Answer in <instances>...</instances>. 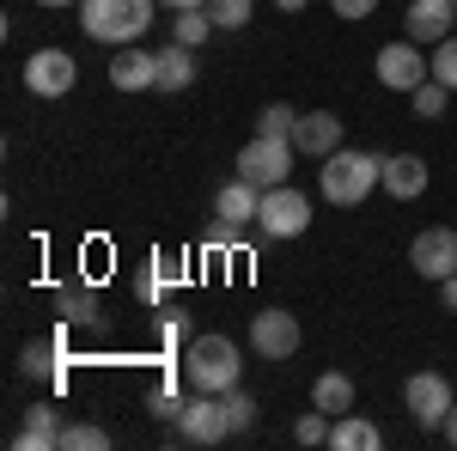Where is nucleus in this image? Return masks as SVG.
I'll use <instances>...</instances> for the list:
<instances>
[{
    "mask_svg": "<svg viewBox=\"0 0 457 451\" xmlns=\"http://www.w3.org/2000/svg\"><path fill=\"white\" fill-rule=\"evenodd\" d=\"M317 189L329 208H360L372 189H385V159L360 146H336L329 159H317Z\"/></svg>",
    "mask_w": 457,
    "mask_h": 451,
    "instance_id": "1",
    "label": "nucleus"
},
{
    "mask_svg": "<svg viewBox=\"0 0 457 451\" xmlns=\"http://www.w3.org/2000/svg\"><path fill=\"white\" fill-rule=\"evenodd\" d=\"M153 13H159V0H79V31L92 43L122 49V43H141L146 37Z\"/></svg>",
    "mask_w": 457,
    "mask_h": 451,
    "instance_id": "2",
    "label": "nucleus"
},
{
    "mask_svg": "<svg viewBox=\"0 0 457 451\" xmlns=\"http://www.w3.org/2000/svg\"><path fill=\"white\" fill-rule=\"evenodd\" d=\"M238 372H245V360H238L232 336H195V342L183 347V384L189 390L226 397V390H238Z\"/></svg>",
    "mask_w": 457,
    "mask_h": 451,
    "instance_id": "3",
    "label": "nucleus"
},
{
    "mask_svg": "<svg viewBox=\"0 0 457 451\" xmlns=\"http://www.w3.org/2000/svg\"><path fill=\"white\" fill-rule=\"evenodd\" d=\"M293 140H275V135H250L245 146H238V165L232 171L245 177V183H256V189H275V183H287L293 177Z\"/></svg>",
    "mask_w": 457,
    "mask_h": 451,
    "instance_id": "4",
    "label": "nucleus"
},
{
    "mask_svg": "<svg viewBox=\"0 0 457 451\" xmlns=\"http://www.w3.org/2000/svg\"><path fill=\"white\" fill-rule=\"evenodd\" d=\"M312 226V196H299L293 183L262 189V208H256V232L262 238H299Z\"/></svg>",
    "mask_w": 457,
    "mask_h": 451,
    "instance_id": "5",
    "label": "nucleus"
},
{
    "mask_svg": "<svg viewBox=\"0 0 457 451\" xmlns=\"http://www.w3.org/2000/svg\"><path fill=\"white\" fill-rule=\"evenodd\" d=\"M457 390L445 372H409V384H403V409L415 415V427H427V433H439L445 427V415H452Z\"/></svg>",
    "mask_w": 457,
    "mask_h": 451,
    "instance_id": "6",
    "label": "nucleus"
},
{
    "mask_svg": "<svg viewBox=\"0 0 457 451\" xmlns=\"http://www.w3.org/2000/svg\"><path fill=\"white\" fill-rule=\"evenodd\" d=\"M177 439H183V446H220V439H232V421H226V397L189 390V403H183V415H177Z\"/></svg>",
    "mask_w": 457,
    "mask_h": 451,
    "instance_id": "7",
    "label": "nucleus"
},
{
    "mask_svg": "<svg viewBox=\"0 0 457 451\" xmlns=\"http://www.w3.org/2000/svg\"><path fill=\"white\" fill-rule=\"evenodd\" d=\"M372 73H378V86H390V92H415L427 73H433V55H427L421 43H385L378 55H372Z\"/></svg>",
    "mask_w": 457,
    "mask_h": 451,
    "instance_id": "8",
    "label": "nucleus"
},
{
    "mask_svg": "<svg viewBox=\"0 0 457 451\" xmlns=\"http://www.w3.org/2000/svg\"><path fill=\"white\" fill-rule=\"evenodd\" d=\"M79 86V62L68 49H31L25 55V92L31 98H68Z\"/></svg>",
    "mask_w": 457,
    "mask_h": 451,
    "instance_id": "9",
    "label": "nucleus"
},
{
    "mask_svg": "<svg viewBox=\"0 0 457 451\" xmlns=\"http://www.w3.org/2000/svg\"><path fill=\"white\" fill-rule=\"evenodd\" d=\"M299 317L281 312V305H269V312L250 317V347H256V360H293L299 354Z\"/></svg>",
    "mask_w": 457,
    "mask_h": 451,
    "instance_id": "10",
    "label": "nucleus"
},
{
    "mask_svg": "<svg viewBox=\"0 0 457 451\" xmlns=\"http://www.w3.org/2000/svg\"><path fill=\"white\" fill-rule=\"evenodd\" d=\"M409 263H415V275L433 280V287L445 275H457V226H427V232H415Z\"/></svg>",
    "mask_w": 457,
    "mask_h": 451,
    "instance_id": "11",
    "label": "nucleus"
},
{
    "mask_svg": "<svg viewBox=\"0 0 457 451\" xmlns=\"http://www.w3.org/2000/svg\"><path fill=\"white\" fill-rule=\"evenodd\" d=\"M452 31H457V0H409V13H403V37L409 43L433 49V43H445Z\"/></svg>",
    "mask_w": 457,
    "mask_h": 451,
    "instance_id": "12",
    "label": "nucleus"
},
{
    "mask_svg": "<svg viewBox=\"0 0 457 451\" xmlns=\"http://www.w3.org/2000/svg\"><path fill=\"white\" fill-rule=\"evenodd\" d=\"M110 86H116V92H153V86H159V49L122 43V49L110 55Z\"/></svg>",
    "mask_w": 457,
    "mask_h": 451,
    "instance_id": "13",
    "label": "nucleus"
},
{
    "mask_svg": "<svg viewBox=\"0 0 457 451\" xmlns=\"http://www.w3.org/2000/svg\"><path fill=\"white\" fill-rule=\"evenodd\" d=\"M293 146H299L305 159H329L336 146H348V140H342V116H336V110H299Z\"/></svg>",
    "mask_w": 457,
    "mask_h": 451,
    "instance_id": "14",
    "label": "nucleus"
},
{
    "mask_svg": "<svg viewBox=\"0 0 457 451\" xmlns=\"http://www.w3.org/2000/svg\"><path fill=\"white\" fill-rule=\"evenodd\" d=\"M55 317L68 323V330H104V312H98V287L92 280H73L55 293Z\"/></svg>",
    "mask_w": 457,
    "mask_h": 451,
    "instance_id": "15",
    "label": "nucleus"
},
{
    "mask_svg": "<svg viewBox=\"0 0 457 451\" xmlns=\"http://www.w3.org/2000/svg\"><path fill=\"white\" fill-rule=\"evenodd\" d=\"M62 427H68V421L55 415V403H31L25 421H19V433H12V446L19 451H49V446H62Z\"/></svg>",
    "mask_w": 457,
    "mask_h": 451,
    "instance_id": "16",
    "label": "nucleus"
},
{
    "mask_svg": "<svg viewBox=\"0 0 457 451\" xmlns=\"http://www.w3.org/2000/svg\"><path fill=\"white\" fill-rule=\"evenodd\" d=\"M256 208H262V189H256V183H245L238 171H232V183H226V189L213 196V220L238 226V232H245L250 220H256Z\"/></svg>",
    "mask_w": 457,
    "mask_h": 451,
    "instance_id": "17",
    "label": "nucleus"
},
{
    "mask_svg": "<svg viewBox=\"0 0 457 451\" xmlns=\"http://www.w3.org/2000/svg\"><path fill=\"white\" fill-rule=\"evenodd\" d=\"M427 159L421 153H390L385 159V196H396V202H415V196H421L427 189Z\"/></svg>",
    "mask_w": 457,
    "mask_h": 451,
    "instance_id": "18",
    "label": "nucleus"
},
{
    "mask_svg": "<svg viewBox=\"0 0 457 451\" xmlns=\"http://www.w3.org/2000/svg\"><path fill=\"white\" fill-rule=\"evenodd\" d=\"M385 446V433H378V421L366 415H336V427H329V451H378Z\"/></svg>",
    "mask_w": 457,
    "mask_h": 451,
    "instance_id": "19",
    "label": "nucleus"
},
{
    "mask_svg": "<svg viewBox=\"0 0 457 451\" xmlns=\"http://www.w3.org/2000/svg\"><path fill=\"white\" fill-rule=\"evenodd\" d=\"M189 86H195V49L165 43V49H159V86H153V92H189Z\"/></svg>",
    "mask_w": 457,
    "mask_h": 451,
    "instance_id": "20",
    "label": "nucleus"
},
{
    "mask_svg": "<svg viewBox=\"0 0 457 451\" xmlns=\"http://www.w3.org/2000/svg\"><path fill=\"white\" fill-rule=\"evenodd\" d=\"M19 372L25 379H68V366H62V336H49V342H25V354H19Z\"/></svg>",
    "mask_w": 457,
    "mask_h": 451,
    "instance_id": "21",
    "label": "nucleus"
},
{
    "mask_svg": "<svg viewBox=\"0 0 457 451\" xmlns=\"http://www.w3.org/2000/svg\"><path fill=\"white\" fill-rule=\"evenodd\" d=\"M312 409H323V415H348V409H353V379H348V372H317Z\"/></svg>",
    "mask_w": 457,
    "mask_h": 451,
    "instance_id": "22",
    "label": "nucleus"
},
{
    "mask_svg": "<svg viewBox=\"0 0 457 451\" xmlns=\"http://www.w3.org/2000/svg\"><path fill=\"white\" fill-rule=\"evenodd\" d=\"M177 280H183V269H177L171 256H153V263H146V275L135 280V299H141V305H159V299H165V287H177Z\"/></svg>",
    "mask_w": 457,
    "mask_h": 451,
    "instance_id": "23",
    "label": "nucleus"
},
{
    "mask_svg": "<svg viewBox=\"0 0 457 451\" xmlns=\"http://www.w3.org/2000/svg\"><path fill=\"white\" fill-rule=\"evenodd\" d=\"M208 37H213L208 6H183V13H171V43H183V49H202Z\"/></svg>",
    "mask_w": 457,
    "mask_h": 451,
    "instance_id": "24",
    "label": "nucleus"
},
{
    "mask_svg": "<svg viewBox=\"0 0 457 451\" xmlns=\"http://www.w3.org/2000/svg\"><path fill=\"white\" fill-rule=\"evenodd\" d=\"M409 104H415V116H421V122H439V116H445V104H452V86H445V79H433V73H427L421 86H415V92H409Z\"/></svg>",
    "mask_w": 457,
    "mask_h": 451,
    "instance_id": "25",
    "label": "nucleus"
},
{
    "mask_svg": "<svg viewBox=\"0 0 457 451\" xmlns=\"http://www.w3.org/2000/svg\"><path fill=\"white\" fill-rule=\"evenodd\" d=\"M293 129H299V110L287 104H262L256 110V135H275V140H293Z\"/></svg>",
    "mask_w": 457,
    "mask_h": 451,
    "instance_id": "26",
    "label": "nucleus"
},
{
    "mask_svg": "<svg viewBox=\"0 0 457 451\" xmlns=\"http://www.w3.org/2000/svg\"><path fill=\"white\" fill-rule=\"evenodd\" d=\"M183 403H189V397L177 390V379H159L153 390H146V409H153L159 421H171V427H177V415H183Z\"/></svg>",
    "mask_w": 457,
    "mask_h": 451,
    "instance_id": "27",
    "label": "nucleus"
},
{
    "mask_svg": "<svg viewBox=\"0 0 457 451\" xmlns=\"http://www.w3.org/2000/svg\"><path fill=\"white\" fill-rule=\"evenodd\" d=\"M62 446L68 451H104L110 433L98 427V421H68V427H62Z\"/></svg>",
    "mask_w": 457,
    "mask_h": 451,
    "instance_id": "28",
    "label": "nucleus"
},
{
    "mask_svg": "<svg viewBox=\"0 0 457 451\" xmlns=\"http://www.w3.org/2000/svg\"><path fill=\"white\" fill-rule=\"evenodd\" d=\"M195 342V330H189V312H159V347L177 354V347Z\"/></svg>",
    "mask_w": 457,
    "mask_h": 451,
    "instance_id": "29",
    "label": "nucleus"
},
{
    "mask_svg": "<svg viewBox=\"0 0 457 451\" xmlns=\"http://www.w3.org/2000/svg\"><path fill=\"white\" fill-rule=\"evenodd\" d=\"M213 31H245L250 25V0H208Z\"/></svg>",
    "mask_w": 457,
    "mask_h": 451,
    "instance_id": "30",
    "label": "nucleus"
},
{
    "mask_svg": "<svg viewBox=\"0 0 457 451\" xmlns=\"http://www.w3.org/2000/svg\"><path fill=\"white\" fill-rule=\"evenodd\" d=\"M226 421H232V433H250V427H256V397H250L245 384L226 390Z\"/></svg>",
    "mask_w": 457,
    "mask_h": 451,
    "instance_id": "31",
    "label": "nucleus"
},
{
    "mask_svg": "<svg viewBox=\"0 0 457 451\" xmlns=\"http://www.w3.org/2000/svg\"><path fill=\"white\" fill-rule=\"evenodd\" d=\"M329 427H336V415L312 409V415H299V421H293V439H299V446H329Z\"/></svg>",
    "mask_w": 457,
    "mask_h": 451,
    "instance_id": "32",
    "label": "nucleus"
},
{
    "mask_svg": "<svg viewBox=\"0 0 457 451\" xmlns=\"http://www.w3.org/2000/svg\"><path fill=\"white\" fill-rule=\"evenodd\" d=\"M433 79H445L457 92V31L445 37V43H433Z\"/></svg>",
    "mask_w": 457,
    "mask_h": 451,
    "instance_id": "33",
    "label": "nucleus"
},
{
    "mask_svg": "<svg viewBox=\"0 0 457 451\" xmlns=\"http://www.w3.org/2000/svg\"><path fill=\"white\" fill-rule=\"evenodd\" d=\"M329 13H336V19H372L378 0H329Z\"/></svg>",
    "mask_w": 457,
    "mask_h": 451,
    "instance_id": "34",
    "label": "nucleus"
},
{
    "mask_svg": "<svg viewBox=\"0 0 457 451\" xmlns=\"http://www.w3.org/2000/svg\"><path fill=\"white\" fill-rule=\"evenodd\" d=\"M439 305H445V312L457 317V275H445V280H439Z\"/></svg>",
    "mask_w": 457,
    "mask_h": 451,
    "instance_id": "35",
    "label": "nucleus"
},
{
    "mask_svg": "<svg viewBox=\"0 0 457 451\" xmlns=\"http://www.w3.org/2000/svg\"><path fill=\"white\" fill-rule=\"evenodd\" d=\"M439 433H445V446H457V403H452V415H445V427H439Z\"/></svg>",
    "mask_w": 457,
    "mask_h": 451,
    "instance_id": "36",
    "label": "nucleus"
},
{
    "mask_svg": "<svg viewBox=\"0 0 457 451\" xmlns=\"http://www.w3.org/2000/svg\"><path fill=\"white\" fill-rule=\"evenodd\" d=\"M165 13H183V6H208V0H159Z\"/></svg>",
    "mask_w": 457,
    "mask_h": 451,
    "instance_id": "37",
    "label": "nucleus"
},
{
    "mask_svg": "<svg viewBox=\"0 0 457 451\" xmlns=\"http://www.w3.org/2000/svg\"><path fill=\"white\" fill-rule=\"evenodd\" d=\"M275 6H281V13H305L312 0H275Z\"/></svg>",
    "mask_w": 457,
    "mask_h": 451,
    "instance_id": "38",
    "label": "nucleus"
},
{
    "mask_svg": "<svg viewBox=\"0 0 457 451\" xmlns=\"http://www.w3.org/2000/svg\"><path fill=\"white\" fill-rule=\"evenodd\" d=\"M37 6H79V0H37Z\"/></svg>",
    "mask_w": 457,
    "mask_h": 451,
    "instance_id": "39",
    "label": "nucleus"
}]
</instances>
